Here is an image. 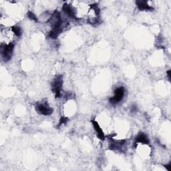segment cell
Instances as JSON below:
<instances>
[{
    "label": "cell",
    "mask_w": 171,
    "mask_h": 171,
    "mask_svg": "<svg viewBox=\"0 0 171 171\" xmlns=\"http://www.w3.org/2000/svg\"><path fill=\"white\" fill-rule=\"evenodd\" d=\"M17 36L14 32L12 27L9 28H3L1 29V42L2 44L9 45L12 44L13 42L15 41Z\"/></svg>",
    "instance_id": "6da1fadb"
},
{
    "label": "cell",
    "mask_w": 171,
    "mask_h": 171,
    "mask_svg": "<svg viewBox=\"0 0 171 171\" xmlns=\"http://www.w3.org/2000/svg\"><path fill=\"white\" fill-rule=\"evenodd\" d=\"M62 84V76H58L52 82V90L56 98H60L61 96Z\"/></svg>",
    "instance_id": "7a4b0ae2"
},
{
    "label": "cell",
    "mask_w": 171,
    "mask_h": 171,
    "mask_svg": "<svg viewBox=\"0 0 171 171\" xmlns=\"http://www.w3.org/2000/svg\"><path fill=\"white\" fill-rule=\"evenodd\" d=\"M13 47L14 46L13 43L9 45H1V54L3 60L5 62H7L11 59L13 53Z\"/></svg>",
    "instance_id": "3957f363"
},
{
    "label": "cell",
    "mask_w": 171,
    "mask_h": 171,
    "mask_svg": "<svg viewBox=\"0 0 171 171\" xmlns=\"http://www.w3.org/2000/svg\"><path fill=\"white\" fill-rule=\"evenodd\" d=\"M125 90L123 87H120L116 89L114 91V96L111 98L110 99V102L113 105H116L118 104L119 102L123 100V97L124 96Z\"/></svg>",
    "instance_id": "277c9868"
},
{
    "label": "cell",
    "mask_w": 171,
    "mask_h": 171,
    "mask_svg": "<svg viewBox=\"0 0 171 171\" xmlns=\"http://www.w3.org/2000/svg\"><path fill=\"white\" fill-rule=\"evenodd\" d=\"M36 108L38 113L45 116L50 115L53 112V109L51 107L49 106L46 102H42V103H38L36 107Z\"/></svg>",
    "instance_id": "5b68a950"
},
{
    "label": "cell",
    "mask_w": 171,
    "mask_h": 171,
    "mask_svg": "<svg viewBox=\"0 0 171 171\" xmlns=\"http://www.w3.org/2000/svg\"><path fill=\"white\" fill-rule=\"evenodd\" d=\"M136 6L141 11H152L153 8L149 6L148 2L146 1H137L136 2Z\"/></svg>",
    "instance_id": "8992f818"
},
{
    "label": "cell",
    "mask_w": 171,
    "mask_h": 171,
    "mask_svg": "<svg viewBox=\"0 0 171 171\" xmlns=\"http://www.w3.org/2000/svg\"><path fill=\"white\" fill-rule=\"evenodd\" d=\"M92 124H93V126H94V128L95 129V131L97 134L98 137L100 140H103L104 139L105 136H104L103 131H102V128H100V126H99V124H98L97 122H96L94 120L92 121Z\"/></svg>",
    "instance_id": "52a82bcc"
},
{
    "label": "cell",
    "mask_w": 171,
    "mask_h": 171,
    "mask_svg": "<svg viewBox=\"0 0 171 171\" xmlns=\"http://www.w3.org/2000/svg\"><path fill=\"white\" fill-rule=\"evenodd\" d=\"M136 143L137 144H149V140L145 134L144 133H140L137 137L136 138Z\"/></svg>",
    "instance_id": "ba28073f"
},
{
    "label": "cell",
    "mask_w": 171,
    "mask_h": 171,
    "mask_svg": "<svg viewBox=\"0 0 171 171\" xmlns=\"http://www.w3.org/2000/svg\"><path fill=\"white\" fill-rule=\"evenodd\" d=\"M28 16L29 18L31 19L32 20L35 21V22H38V18H37L35 15H34V13H32V12H29L28 13Z\"/></svg>",
    "instance_id": "9c48e42d"
},
{
    "label": "cell",
    "mask_w": 171,
    "mask_h": 171,
    "mask_svg": "<svg viewBox=\"0 0 171 171\" xmlns=\"http://www.w3.org/2000/svg\"><path fill=\"white\" fill-rule=\"evenodd\" d=\"M68 121V119L66 118H65V117H62V118H61L60 120V124H65L67 123Z\"/></svg>",
    "instance_id": "30bf717a"
},
{
    "label": "cell",
    "mask_w": 171,
    "mask_h": 171,
    "mask_svg": "<svg viewBox=\"0 0 171 171\" xmlns=\"http://www.w3.org/2000/svg\"><path fill=\"white\" fill-rule=\"evenodd\" d=\"M167 76L168 78V80H170V70H168L167 72Z\"/></svg>",
    "instance_id": "8fae6325"
},
{
    "label": "cell",
    "mask_w": 171,
    "mask_h": 171,
    "mask_svg": "<svg viewBox=\"0 0 171 171\" xmlns=\"http://www.w3.org/2000/svg\"><path fill=\"white\" fill-rule=\"evenodd\" d=\"M165 167H166V168H167V169L168 170H170V164H167V165H166Z\"/></svg>",
    "instance_id": "7c38bea8"
}]
</instances>
